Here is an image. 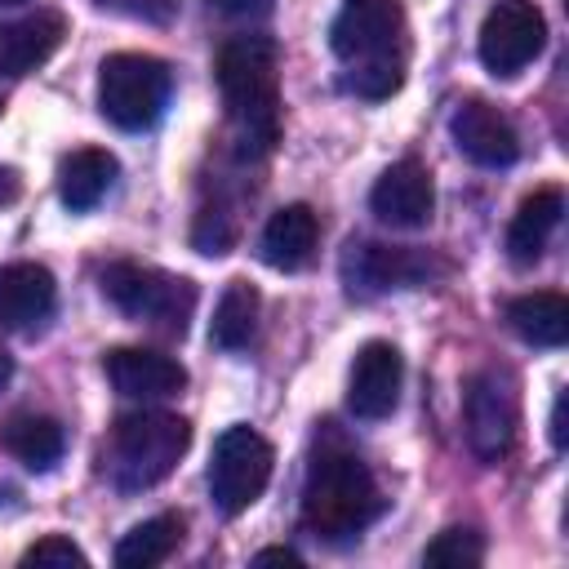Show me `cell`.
Masks as SVG:
<instances>
[{
    "label": "cell",
    "instance_id": "4fadbf2b",
    "mask_svg": "<svg viewBox=\"0 0 569 569\" xmlns=\"http://www.w3.org/2000/svg\"><path fill=\"white\" fill-rule=\"evenodd\" d=\"M449 129H453L458 151H462L467 160L485 164V169H502V164H511V160L520 156V138H516L511 120H507L498 107L480 102V98L462 102V107L453 111Z\"/></svg>",
    "mask_w": 569,
    "mask_h": 569
},
{
    "label": "cell",
    "instance_id": "8992f818",
    "mask_svg": "<svg viewBox=\"0 0 569 569\" xmlns=\"http://www.w3.org/2000/svg\"><path fill=\"white\" fill-rule=\"evenodd\" d=\"M102 293L133 320H151L169 333H182L196 311V284L187 276L142 267V262H111L102 271Z\"/></svg>",
    "mask_w": 569,
    "mask_h": 569
},
{
    "label": "cell",
    "instance_id": "30bf717a",
    "mask_svg": "<svg viewBox=\"0 0 569 569\" xmlns=\"http://www.w3.org/2000/svg\"><path fill=\"white\" fill-rule=\"evenodd\" d=\"M547 44V22L533 0H498L480 22V62L493 76L525 71Z\"/></svg>",
    "mask_w": 569,
    "mask_h": 569
},
{
    "label": "cell",
    "instance_id": "5bb4252c",
    "mask_svg": "<svg viewBox=\"0 0 569 569\" xmlns=\"http://www.w3.org/2000/svg\"><path fill=\"white\" fill-rule=\"evenodd\" d=\"M369 209L378 213V222L387 227H422L436 209V191H431V173L418 160H396L391 169H382V178L369 191Z\"/></svg>",
    "mask_w": 569,
    "mask_h": 569
},
{
    "label": "cell",
    "instance_id": "d6986e66",
    "mask_svg": "<svg viewBox=\"0 0 569 569\" xmlns=\"http://www.w3.org/2000/svg\"><path fill=\"white\" fill-rule=\"evenodd\" d=\"M116 182V156L102 147H76L58 160V196L67 209H93Z\"/></svg>",
    "mask_w": 569,
    "mask_h": 569
},
{
    "label": "cell",
    "instance_id": "e0dca14e",
    "mask_svg": "<svg viewBox=\"0 0 569 569\" xmlns=\"http://www.w3.org/2000/svg\"><path fill=\"white\" fill-rule=\"evenodd\" d=\"M316 240H320L316 213L307 204H284L262 227V262L276 267V271H298V267L311 262Z\"/></svg>",
    "mask_w": 569,
    "mask_h": 569
},
{
    "label": "cell",
    "instance_id": "1f68e13d",
    "mask_svg": "<svg viewBox=\"0 0 569 569\" xmlns=\"http://www.w3.org/2000/svg\"><path fill=\"white\" fill-rule=\"evenodd\" d=\"M0 4H22V0H0Z\"/></svg>",
    "mask_w": 569,
    "mask_h": 569
},
{
    "label": "cell",
    "instance_id": "4dcf8cb0",
    "mask_svg": "<svg viewBox=\"0 0 569 569\" xmlns=\"http://www.w3.org/2000/svg\"><path fill=\"white\" fill-rule=\"evenodd\" d=\"M9 378H13V356H9L4 347H0V391L9 387Z\"/></svg>",
    "mask_w": 569,
    "mask_h": 569
},
{
    "label": "cell",
    "instance_id": "83f0119b",
    "mask_svg": "<svg viewBox=\"0 0 569 569\" xmlns=\"http://www.w3.org/2000/svg\"><path fill=\"white\" fill-rule=\"evenodd\" d=\"M253 565H289V569H298L302 560H298V551H289V547H262V551L253 556Z\"/></svg>",
    "mask_w": 569,
    "mask_h": 569
},
{
    "label": "cell",
    "instance_id": "d4e9b609",
    "mask_svg": "<svg viewBox=\"0 0 569 569\" xmlns=\"http://www.w3.org/2000/svg\"><path fill=\"white\" fill-rule=\"evenodd\" d=\"M22 565H58V569H71V565H89V556L71 542V538H62V533H44L40 542H31L27 551H22Z\"/></svg>",
    "mask_w": 569,
    "mask_h": 569
},
{
    "label": "cell",
    "instance_id": "3957f363",
    "mask_svg": "<svg viewBox=\"0 0 569 569\" xmlns=\"http://www.w3.org/2000/svg\"><path fill=\"white\" fill-rule=\"evenodd\" d=\"M382 511L373 471L351 449H320L302 480V529L329 547L360 538Z\"/></svg>",
    "mask_w": 569,
    "mask_h": 569
},
{
    "label": "cell",
    "instance_id": "7a4b0ae2",
    "mask_svg": "<svg viewBox=\"0 0 569 569\" xmlns=\"http://www.w3.org/2000/svg\"><path fill=\"white\" fill-rule=\"evenodd\" d=\"M218 89L244 156H267L280 138V53L271 36H231L218 49Z\"/></svg>",
    "mask_w": 569,
    "mask_h": 569
},
{
    "label": "cell",
    "instance_id": "ac0fdd59",
    "mask_svg": "<svg viewBox=\"0 0 569 569\" xmlns=\"http://www.w3.org/2000/svg\"><path fill=\"white\" fill-rule=\"evenodd\" d=\"M560 213H565V191L560 187H538L533 196H525L516 218H511V227H507L511 262H520V267L538 262L547 240H551V231L560 227Z\"/></svg>",
    "mask_w": 569,
    "mask_h": 569
},
{
    "label": "cell",
    "instance_id": "6da1fadb",
    "mask_svg": "<svg viewBox=\"0 0 569 569\" xmlns=\"http://www.w3.org/2000/svg\"><path fill=\"white\" fill-rule=\"evenodd\" d=\"M329 44L347 67V89L360 98H391L405 80L409 58V27L396 0H342Z\"/></svg>",
    "mask_w": 569,
    "mask_h": 569
},
{
    "label": "cell",
    "instance_id": "7c38bea8",
    "mask_svg": "<svg viewBox=\"0 0 569 569\" xmlns=\"http://www.w3.org/2000/svg\"><path fill=\"white\" fill-rule=\"evenodd\" d=\"M102 369H107L111 387L129 400H164L187 387V369L173 356L151 351V347H116V351H107Z\"/></svg>",
    "mask_w": 569,
    "mask_h": 569
},
{
    "label": "cell",
    "instance_id": "ba28073f",
    "mask_svg": "<svg viewBox=\"0 0 569 569\" xmlns=\"http://www.w3.org/2000/svg\"><path fill=\"white\" fill-rule=\"evenodd\" d=\"M462 422H467L471 453L480 462H498L516 445V422H520V400H516L511 373L480 369L462 391Z\"/></svg>",
    "mask_w": 569,
    "mask_h": 569
},
{
    "label": "cell",
    "instance_id": "f546056e",
    "mask_svg": "<svg viewBox=\"0 0 569 569\" xmlns=\"http://www.w3.org/2000/svg\"><path fill=\"white\" fill-rule=\"evenodd\" d=\"M213 4H218L222 13H240V18H244V13H262V9H267V0H213Z\"/></svg>",
    "mask_w": 569,
    "mask_h": 569
},
{
    "label": "cell",
    "instance_id": "603a6c76",
    "mask_svg": "<svg viewBox=\"0 0 569 569\" xmlns=\"http://www.w3.org/2000/svg\"><path fill=\"white\" fill-rule=\"evenodd\" d=\"M182 542V516H151L142 525H133L120 547H116V565L120 569H151L164 565Z\"/></svg>",
    "mask_w": 569,
    "mask_h": 569
},
{
    "label": "cell",
    "instance_id": "7402d4cb",
    "mask_svg": "<svg viewBox=\"0 0 569 569\" xmlns=\"http://www.w3.org/2000/svg\"><path fill=\"white\" fill-rule=\"evenodd\" d=\"M258 307H262L258 289H253L249 280H231V284L222 289L218 307H213V325H209L213 347H222V351L249 347V338H253V329H258Z\"/></svg>",
    "mask_w": 569,
    "mask_h": 569
},
{
    "label": "cell",
    "instance_id": "5b68a950",
    "mask_svg": "<svg viewBox=\"0 0 569 569\" xmlns=\"http://www.w3.org/2000/svg\"><path fill=\"white\" fill-rule=\"evenodd\" d=\"M169 102V67L151 53H111L98 67V111L116 129H151Z\"/></svg>",
    "mask_w": 569,
    "mask_h": 569
},
{
    "label": "cell",
    "instance_id": "ffe728a7",
    "mask_svg": "<svg viewBox=\"0 0 569 569\" xmlns=\"http://www.w3.org/2000/svg\"><path fill=\"white\" fill-rule=\"evenodd\" d=\"M0 449L31 471H49L67 449V431L49 413H13L0 422Z\"/></svg>",
    "mask_w": 569,
    "mask_h": 569
},
{
    "label": "cell",
    "instance_id": "4316f807",
    "mask_svg": "<svg viewBox=\"0 0 569 569\" xmlns=\"http://www.w3.org/2000/svg\"><path fill=\"white\" fill-rule=\"evenodd\" d=\"M18 196H22V178H18V169H13V164H0V209L13 204Z\"/></svg>",
    "mask_w": 569,
    "mask_h": 569
},
{
    "label": "cell",
    "instance_id": "cb8c5ba5",
    "mask_svg": "<svg viewBox=\"0 0 569 569\" xmlns=\"http://www.w3.org/2000/svg\"><path fill=\"white\" fill-rule=\"evenodd\" d=\"M480 560H485V538L476 529H462V525L440 529L422 551V565H449V569H467Z\"/></svg>",
    "mask_w": 569,
    "mask_h": 569
},
{
    "label": "cell",
    "instance_id": "44dd1931",
    "mask_svg": "<svg viewBox=\"0 0 569 569\" xmlns=\"http://www.w3.org/2000/svg\"><path fill=\"white\" fill-rule=\"evenodd\" d=\"M507 325L533 347H560L569 338V298L538 289L507 302Z\"/></svg>",
    "mask_w": 569,
    "mask_h": 569
},
{
    "label": "cell",
    "instance_id": "52a82bcc",
    "mask_svg": "<svg viewBox=\"0 0 569 569\" xmlns=\"http://www.w3.org/2000/svg\"><path fill=\"white\" fill-rule=\"evenodd\" d=\"M271 445L253 431V427H227L218 440H213V458H209V493H213V507L222 516H240L249 511L267 480H271Z\"/></svg>",
    "mask_w": 569,
    "mask_h": 569
},
{
    "label": "cell",
    "instance_id": "8fae6325",
    "mask_svg": "<svg viewBox=\"0 0 569 569\" xmlns=\"http://www.w3.org/2000/svg\"><path fill=\"white\" fill-rule=\"evenodd\" d=\"M400 382H405V360L391 342L373 338L356 351L351 360V378H347V409L365 422H378L396 409L400 400Z\"/></svg>",
    "mask_w": 569,
    "mask_h": 569
},
{
    "label": "cell",
    "instance_id": "9c48e42d",
    "mask_svg": "<svg viewBox=\"0 0 569 569\" xmlns=\"http://www.w3.org/2000/svg\"><path fill=\"white\" fill-rule=\"evenodd\" d=\"M440 271H445V262L436 253H427V249H413V244L360 240V244H347V253H342V276H347L351 293L418 289Z\"/></svg>",
    "mask_w": 569,
    "mask_h": 569
},
{
    "label": "cell",
    "instance_id": "484cf974",
    "mask_svg": "<svg viewBox=\"0 0 569 569\" xmlns=\"http://www.w3.org/2000/svg\"><path fill=\"white\" fill-rule=\"evenodd\" d=\"M236 240V218L227 209H204L196 218V249L200 253H227Z\"/></svg>",
    "mask_w": 569,
    "mask_h": 569
},
{
    "label": "cell",
    "instance_id": "9a60e30c",
    "mask_svg": "<svg viewBox=\"0 0 569 569\" xmlns=\"http://www.w3.org/2000/svg\"><path fill=\"white\" fill-rule=\"evenodd\" d=\"M58 298L53 271L40 262H4L0 267V329H36L49 320Z\"/></svg>",
    "mask_w": 569,
    "mask_h": 569
},
{
    "label": "cell",
    "instance_id": "277c9868",
    "mask_svg": "<svg viewBox=\"0 0 569 569\" xmlns=\"http://www.w3.org/2000/svg\"><path fill=\"white\" fill-rule=\"evenodd\" d=\"M187 445H191V427L178 413H160V409L120 413L102 445V471L111 476L116 489L129 493L151 489L178 467Z\"/></svg>",
    "mask_w": 569,
    "mask_h": 569
},
{
    "label": "cell",
    "instance_id": "f1b7e54d",
    "mask_svg": "<svg viewBox=\"0 0 569 569\" xmlns=\"http://www.w3.org/2000/svg\"><path fill=\"white\" fill-rule=\"evenodd\" d=\"M551 445L565 449V391H560L556 405H551Z\"/></svg>",
    "mask_w": 569,
    "mask_h": 569
},
{
    "label": "cell",
    "instance_id": "2e32d148",
    "mask_svg": "<svg viewBox=\"0 0 569 569\" xmlns=\"http://www.w3.org/2000/svg\"><path fill=\"white\" fill-rule=\"evenodd\" d=\"M67 18L58 9H36L31 18L0 22V76H27L58 53Z\"/></svg>",
    "mask_w": 569,
    "mask_h": 569
}]
</instances>
